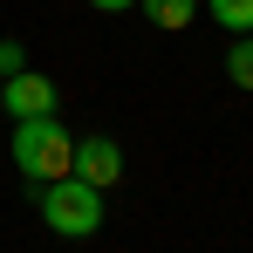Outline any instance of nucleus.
<instances>
[{"instance_id": "1", "label": "nucleus", "mask_w": 253, "mask_h": 253, "mask_svg": "<svg viewBox=\"0 0 253 253\" xmlns=\"http://www.w3.org/2000/svg\"><path fill=\"white\" fill-rule=\"evenodd\" d=\"M14 171L28 178V192L35 185H55V178H69V158H76V137L55 124V117H21L14 124Z\"/></svg>"}, {"instance_id": "2", "label": "nucleus", "mask_w": 253, "mask_h": 253, "mask_svg": "<svg viewBox=\"0 0 253 253\" xmlns=\"http://www.w3.org/2000/svg\"><path fill=\"white\" fill-rule=\"evenodd\" d=\"M42 226L55 233V240H96L103 233V192L96 185H83V178H55V185H42Z\"/></svg>"}, {"instance_id": "3", "label": "nucleus", "mask_w": 253, "mask_h": 253, "mask_svg": "<svg viewBox=\"0 0 253 253\" xmlns=\"http://www.w3.org/2000/svg\"><path fill=\"white\" fill-rule=\"evenodd\" d=\"M55 103H62V96H55V83H48L35 62H28L21 76H0V110H7L14 124H21V117H55Z\"/></svg>"}, {"instance_id": "4", "label": "nucleus", "mask_w": 253, "mask_h": 253, "mask_svg": "<svg viewBox=\"0 0 253 253\" xmlns=\"http://www.w3.org/2000/svg\"><path fill=\"white\" fill-rule=\"evenodd\" d=\"M69 178H83V185H96V192L124 185V144H117V137H76Z\"/></svg>"}, {"instance_id": "5", "label": "nucleus", "mask_w": 253, "mask_h": 253, "mask_svg": "<svg viewBox=\"0 0 253 253\" xmlns=\"http://www.w3.org/2000/svg\"><path fill=\"white\" fill-rule=\"evenodd\" d=\"M137 7H144V21H151V28H165V35L192 28V14H199V0H137Z\"/></svg>"}, {"instance_id": "6", "label": "nucleus", "mask_w": 253, "mask_h": 253, "mask_svg": "<svg viewBox=\"0 0 253 253\" xmlns=\"http://www.w3.org/2000/svg\"><path fill=\"white\" fill-rule=\"evenodd\" d=\"M206 14L226 35H253V0H206Z\"/></svg>"}, {"instance_id": "7", "label": "nucleus", "mask_w": 253, "mask_h": 253, "mask_svg": "<svg viewBox=\"0 0 253 253\" xmlns=\"http://www.w3.org/2000/svg\"><path fill=\"white\" fill-rule=\"evenodd\" d=\"M226 83L253 89V35H233V48H226Z\"/></svg>"}, {"instance_id": "8", "label": "nucleus", "mask_w": 253, "mask_h": 253, "mask_svg": "<svg viewBox=\"0 0 253 253\" xmlns=\"http://www.w3.org/2000/svg\"><path fill=\"white\" fill-rule=\"evenodd\" d=\"M28 69V48L21 42H0V76H21Z\"/></svg>"}, {"instance_id": "9", "label": "nucleus", "mask_w": 253, "mask_h": 253, "mask_svg": "<svg viewBox=\"0 0 253 253\" xmlns=\"http://www.w3.org/2000/svg\"><path fill=\"white\" fill-rule=\"evenodd\" d=\"M89 7H103V14H130L137 0H89Z\"/></svg>"}]
</instances>
